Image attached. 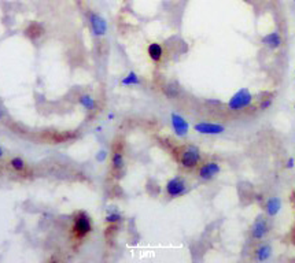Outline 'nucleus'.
Wrapping results in <instances>:
<instances>
[{"label":"nucleus","mask_w":295,"mask_h":263,"mask_svg":"<svg viewBox=\"0 0 295 263\" xmlns=\"http://www.w3.org/2000/svg\"><path fill=\"white\" fill-rule=\"evenodd\" d=\"M165 93L169 98H176L179 95V86H177L176 82H171V84H168V85L165 86Z\"/></svg>","instance_id":"f3484780"},{"label":"nucleus","mask_w":295,"mask_h":263,"mask_svg":"<svg viewBox=\"0 0 295 263\" xmlns=\"http://www.w3.org/2000/svg\"><path fill=\"white\" fill-rule=\"evenodd\" d=\"M257 200H258V201L264 200V197H262V196H261V195H258V196H257Z\"/></svg>","instance_id":"b1692460"},{"label":"nucleus","mask_w":295,"mask_h":263,"mask_svg":"<svg viewBox=\"0 0 295 263\" xmlns=\"http://www.w3.org/2000/svg\"><path fill=\"white\" fill-rule=\"evenodd\" d=\"M10 164H11V167L14 169L16 171H22L25 170V162H23V159H21V158H13L11 159V162H10Z\"/></svg>","instance_id":"a211bd4d"},{"label":"nucleus","mask_w":295,"mask_h":263,"mask_svg":"<svg viewBox=\"0 0 295 263\" xmlns=\"http://www.w3.org/2000/svg\"><path fill=\"white\" fill-rule=\"evenodd\" d=\"M3 156V149H1V147H0V158Z\"/></svg>","instance_id":"393cba45"},{"label":"nucleus","mask_w":295,"mask_h":263,"mask_svg":"<svg viewBox=\"0 0 295 263\" xmlns=\"http://www.w3.org/2000/svg\"><path fill=\"white\" fill-rule=\"evenodd\" d=\"M121 84L122 85H139L140 78L138 77V74L135 71H129V74L125 78H122Z\"/></svg>","instance_id":"dca6fc26"},{"label":"nucleus","mask_w":295,"mask_h":263,"mask_svg":"<svg viewBox=\"0 0 295 263\" xmlns=\"http://www.w3.org/2000/svg\"><path fill=\"white\" fill-rule=\"evenodd\" d=\"M80 104L83 106V107H86L87 110H93L95 109V106H96V103H95V99H93L91 95H83V96H80Z\"/></svg>","instance_id":"2eb2a0df"},{"label":"nucleus","mask_w":295,"mask_h":263,"mask_svg":"<svg viewBox=\"0 0 295 263\" xmlns=\"http://www.w3.org/2000/svg\"><path fill=\"white\" fill-rule=\"evenodd\" d=\"M89 22H91V28H92V32L95 36L101 37V36H104L107 33V22L99 14L91 13L89 14Z\"/></svg>","instance_id":"0eeeda50"},{"label":"nucleus","mask_w":295,"mask_h":263,"mask_svg":"<svg viewBox=\"0 0 295 263\" xmlns=\"http://www.w3.org/2000/svg\"><path fill=\"white\" fill-rule=\"evenodd\" d=\"M272 106V99H264L260 103V110H268Z\"/></svg>","instance_id":"aec40b11"},{"label":"nucleus","mask_w":295,"mask_h":263,"mask_svg":"<svg viewBox=\"0 0 295 263\" xmlns=\"http://www.w3.org/2000/svg\"><path fill=\"white\" fill-rule=\"evenodd\" d=\"M294 164H295V159L294 158H290V159L287 161V164H286V166H287V169H293V167H294Z\"/></svg>","instance_id":"4be33fe9"},{"label":"nucleus","mask_w":295,"mask_h":263,"mask_svg":"<svg viewBox=\"0 0 295 263\" xmlns=\"http://www.w3.org/2000/svg\"><path fill=\"white\" fill-rule=\"evenodd\" d=\"M121 221V215L118 213H111L106 217V222L107 224H118Z\"/></svg>","instance_id":"6ab92c4d"},{"label":"nucleus","mask_w":295,"mask_h":263,"mask_svg":"<svg viewBox=\"0 0 295 263\" xmlns=\"http://www.w3.org/2000/svg\"><path fill=\"white\" fill-rule=\"evenodd\" d=\"M280 209H281V200L279 197H271L265 203V211L269 217H275L279 214Z\"/></svg>","instance_id":"9b49d317"},{"label":"nucleus","mask_w":295,"mask_h":263,"mask_svg":"<svg viewBox=\"0 0 295 263\" xmlns=\"http://www.w3.org/2000/svg\"><path fill=\"white\" fill-rule=\"evenodd\" d=\"M165 191H166L169 197L174 199V197H180V196L186 195L187 191H188V186H187L186 180L183 177H173L166 182Z\"/></svg>","instance_id":"7ed1b4c3"},{"label":"nucleus","mask_w":295,"mask_h":263,"mask_svg":"<svg viewBox=\"0 0 295 263\" xmlns=\"http://www.w3.org/2000/svg\"><path fill=\"white\" fill-rule=\"evenodd\" d=\"M269 229H271V225H269V221L265 215H258V217L254 219V222L251 225V229H250V233H251V237L254 240H262L266 237V234L269 233Z\"/></svg>","instance_id":"20e7f679"},{"label":"nucleus","mask_w":295,"mask_h":263,"mask_svg":"<svg viewBox=\"0 0 295 263\" xmlns=\"http://www.w3.org/2000/svg\"><path fill=\"white\" fill-rule=\"evenodd\" d=\"M0 118H1V111H0Z\"/></svg>","instance_id":"a878e982"},{"label":"nucleus","mask_w":295,"mask_h":263,"mask_svg":"<svg viewBox=\"0 0 295 263\" xmlns=\"http://www.w3.org/2000/svg\"><path fill=\"white\" fill-rule=\"evenodd\" d=\"M194 129L201 134H221L226 132V126L220 124H211V122H199V124H195Z\"/></svg>","instance_id":"1a4fd4ad"},{"label":"nucleus","mask_w":295,"mask_h":263,"mask_svg":"<svg viewBox=\"0 0 295 263\" xmlns=\"http://www.w3.org/2000/svg\"><path fill=\"white\" fill-rule=\"evenodd\" d=\"M208 104H213V106H220V104H221V100H214V99L211 100V99H209V100H208Z\"/></svg>","instance_id":"5701e85b"},{"label":"nucleus","mask_w":295,"mask_h":263,"mask_svg":"<svg viewBox=\"0 0 295 263\" xmlns=\"http://www.w3.org/2000/svg\"><path fill=\"white\" fill-rule=\"evenodd\" d=\"M294 1H295V0H294Z\"/></svg>","instance_id":"bb28decb"},{"label":"nucleus","mask_w":295,"mask_h":263,"mask_svg":"<svg viewBox=\"0 0 295 263\" xmlns=\"http://www.w3.org/2000/svg\"><path fill=\"white\" fill-rule=\"evenodd\" d=\"M148 56L154 61V62H159L163 56V48L161 44L158 43H151L147 48Z\"/></svg>","instance_id":"ddd939ff"},{"label":"nucleus","mask_w":295,"mask_h":263,"mask_svg":"<svg viewBox=\"0 0 295 263\" xmlns=\"http://www.w3.org/2000/svg\"><path fill=\"white\" fill-rule=\"evenodd\" d=\"M92 226H91V221L86 214H78L74 221V226H73V230L76 233L77 237H84L88 233L91 232Z\"/></svg>","instance_id":"39448f33"},{"label":"nucleus","mask_w":295,"mask_h":263,"mask_svg":"<svg viewBox=\"0 0 295 263\" xmlns=\"http://www.w3.org/2000/svg\"><path fill=\"white\" fill-rule=\"evenodd\" d=\"M253 103V95L247 88H242L233 95L228 101V109L232 111H241L243 109H247Z\"/></svg>","instance_id":"f03ea898"},{"label":"nucleus","mask_w":295,"mask_h":263,"mask_svg":"<svg viewBox=\"0 0 295 263\" xmlns=\"http://www.w3.org/2000/svg\"><path fill=\"white\" fill-rule=\"evenodd\" d=\"M171 121L174 133H176L179 137H186L187 134H188V131H190V125H188V122H187L186 119L180 115V114L172 113Z\"/></svg>","instance_id":"6e6552de"},{"label":"nucleus","mask_w":295,"mask_h":263,"mask_svg":"<svg viewBox=\"0 0 295 263\" xmlns=\"http://www.w3.org/2000/svg\"><path fill=\"white\" fill-rule=\"evenodd\" d=\"M179 162L187 170L195 169L201 162L199 148L195 147V146H187V147L183 148L179 154Z\"/></svg>","instance_id":"f257e3e1"},{"label":"nucleus","mask_w":295,"mask_h":263,"mask_svg":"<svg viewBox=\"0 0 295 263\" xmlns=\"http://www.w3.org/2000/svg\"><path fill=\"white\" fill-rule=\"evenodd\" d=\"M272 256V247L269 244H261L256 249V259L258 262H265Z\"/></svg>","instance_id":"f8f14e48"},{"label":"nucleus","mask_w":295,"mask_h":263,"mask_svg":"<svg viewBox=\"0 0 295 263\" xmlns=\"http://www.w3.org/2000/svg\"><path fill=\"white\" fill-rule=\"evenodd\" d=\"M111 164H113V170L114 171H122L125 166V161L124 156L121 152H114L113 154V161H111Z\"/></svg>","instance_id":"4468645a"},{"label":"nucleus","mask_w":295,"mask_h":263,"mask_svg":"<svg viewBox=\"0 0 295 263\" xmlns=\"http://www.w3.org/2000/svg\"><path fill=\"white\" fill-rule=\"evenodd\" d=\"M221 171V167L217 162H206L199 167L198 176L203 181H211Z\"/></svg>","instance_id":"423d86ee"},{"label":"nucleus","mask_w":295,"mask_h":263,"mask_svg":"<svg viewBox=\"0 0 295 263\" xmlns=\"http://www.w3.org/2000/svg\"><path fill=\"white\" fill-rule=\"evenodd\" d=\"M261 43H262L265 47H268L269 49H278V48L281 47L283 40H281V36H280L279 32L275 31L268 33V34H265L264 37L261 39Z\"/></svg>","instance_id":"9d476101"},{"label":"nucleus","mask_w":295,"mask_h":263,"mask_svg":"<svg viewBox=\"0 0 295 263\" xmlns=\"http://www.w3.org/2000/svg\"><path fill=\"white\" fill-rule=\"evenodd\" d=\"M106 158H107V151H104V149L99 151L98 155H96V161H98V162H103Z\"/></svg>","instance_id":"412c9836"}]
</instances>
